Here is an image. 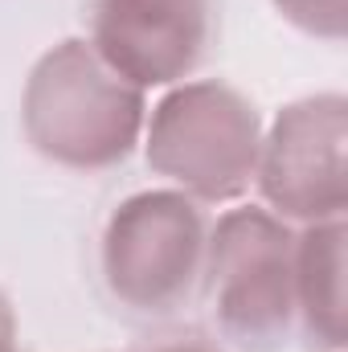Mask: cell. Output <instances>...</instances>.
<instances>
[{
    "label": "cell",
    "instance_id": "ba28073f",
    "mask_svg": "<svg viewBox=\"0 0 348 352\" xmlns=\"http://www.w3.org/2000/svg\"><path fill=\"white\" fill-rule=\"evenodd\" d=\"M283 21L320 41H345V0H270Z\"/></svg>",
    "mask_w": 348,
    "mask_h": 352
},
{
    "label": "cell",
    "instance_id": "3957f363",
    "mask_svg": "<svg viewBox=\"0 0 348 352\" xmlns=\"http://www.w3.org/2000/svg\"><path fill=\"white\" fill-rule=\"evenodd\" d=\"M197 295L230 349H287L295 340V226L262 205H226L209 221Z\"/></svg>",
    "mask_w": 348,
    "mask_h": 352
},
{
    "label": "cell",
    "instance_id": "6da1fadb",
    "mask_svg": "<svg viewBox=\"0 0 348 352\" xmlns=\"http://www.w3.org/2000/svg\"><path fill=\"white\" fill-rule=\"evenodd\" d=\"M148 94L119 78L87 37L45 50L21 94L29 148L66 173H111L144 140Z\"/></svg>",
    "mask_w": 348,
    "mask_h": 352
},
{
    "label": "cell",
    "instance_id": "52a82bcc",
    "mask_svg": "<svg viewBox=\"0 0 348 352\" xmlns=\"http://www.w3.org/2000/svg\"><path fill=\"white\" fill-rule=\"evenodd\" d=\"M345 217L295 230V336L312 352H345Z\"/></svg>",
    "mask_w": 348,
    "mask_h": 352
},
{
    "label": "cell",
    "instance_id": "5b68a950",
    "mask_svg": "<svg viewBox=\"0 0 348 352\" xmlns=\"http://www.w3.org/2000/svg\"><path fill=\"white\" fill-rule=\"evenodd\" d=\"M348 102L345 94H312L274 115L262 127L254 188L262 209L287 226L340 221L348 205Z\"/></svg>",
    "mask_w": 348,
    "mask_h": 352
},
{
    "label": "cell",
    "instance_id": "277c9868",
    "mask_svg": "<svg viewBox=\"0 0 348 352\" xmlns=\"http://www.w3.org/2000/svg\"><path fill=\"white\" fill-rule=\"evenodd\" d=\"M209 213L180 188H140L123 197L98 230V278L135 316L180 311L205 270Z\"/></svg>",
    "mask_w": 348,
    "mask_h": 352
},
{
    "label": "cell",
    "instance_id": "9c48e42d",
    "mask_svg": "<svg viewBox=\"0 0 348 352\" xmlns=\"http://www.w3.org/2000/svg\"><path fill=\"white\" fill-rule=\"evenodd\" d=\"M0 352H21L17 349V311L4 291H0Z\"/></svg>",
    "mask_w": 348,
    "mask_h": 352
},
{
    "label": "cell",
    "instance_id": "8992f818",
    "mask_svg": "<svg viewBox=\"0 0 348 352\" xmlns=\"http://www.w3.org/2000/svg\"><path fill=\"white\" fill-rule=\"evenodd\" d=\"M217 37L221 0H87L90 50L144 94L197 78Z\"/></svg>",
    "mask_w": 348,
    "mask_h": 352
},
{
    "label": "cell",
    "instance_id": "7a4b0ae2",
    "mask_svg": "<svg viewBox=\"0 0 348 352\" xmlns=\"http://www.w3.org/2000/svg\"><path fill=\"white\" fill-rule=\"evenodd\" d=\"M148 168L209 205H238L250 197L259 173L262 119L254 102L221 78H188L168 87L144 119Z\"/></svg>",
    "mask_w": 348,
    "mask_h": 352
}]
</instances>
